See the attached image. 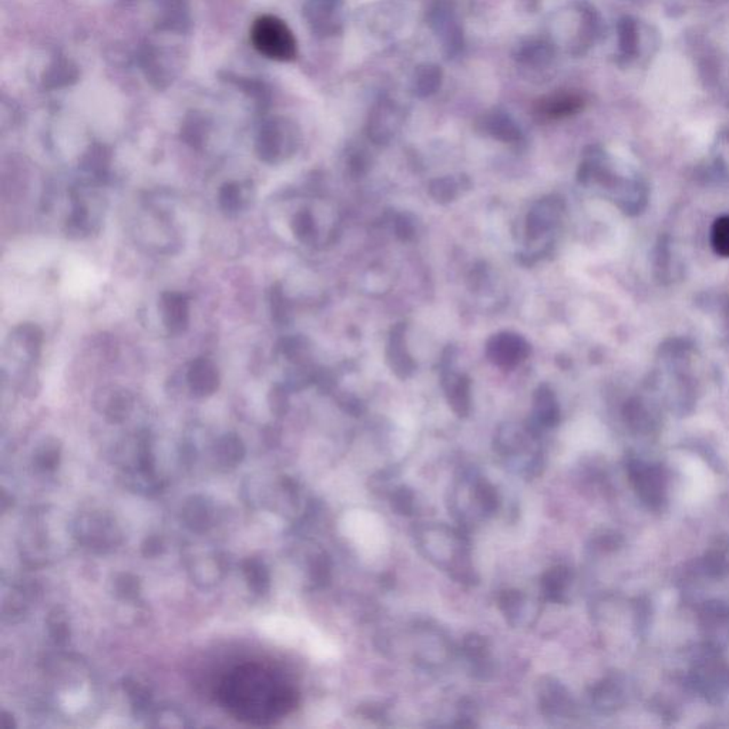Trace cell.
<instances>
[{
	"label": "cell",
	"mask_w": 729,
	"mask_h": 729,
	"mask_svg": "<svg viewBox=\"0 0 729 729\" xmlns=\"http://www.w3.org/2000/svg\"><path fill=\"white\" fill-rule=\"evenodd\" d=\"M13 717L8 712H4L2 714V719H0V726L4 729H12L15 728V722H13Z\"/></svg>",
	"instance_id": "46"
},
{
	"label": "cell",
	"mask_w": 729,
	"mask_h": 729,
	"mask_svg": "<svg viewBox=\"0 0 729 729\" xmlns=\"http://www.w3.org/2000/svg\"><path fill=\"white\" fill-rule=\"evenodd\" d=\"M124 691L129 693L132 705L140 708V709L146 708L148 701H150V691L147 690L146 686L137 683V681H132V679L124 681Z\"/></svg>",
	"instance_id": "43"
},
{
	"label": "cell",
	"mask_w": 729,
	"mask_h": 729,
	"mask_svg": "<svg viewBox=\"0 0 729 729\" xmlns=\"http://www.w3.org/2000/svg\"><path fill=\"white\" fill-rule=\"evenodd\" d=\"M525 440L520 430L513 426H504L499 430L494 440V449L501 456H513L525 449Z\"/></svg>",
	"instance_id": "30"
},
{
	"label": "cell",
	"mask_w": 729,
	"mask_h": 729,
	"mask_svg": "<svg viewBox=\"0 0 729 729\" xmlns=\"http://www.w3.org/2000/svg\"><path fill=\"white\" fill-rule=\"evenodd\" d=\"M244 577L247 580L251 591L258 596L267 593L271 586L268 567L257 557H248L243 562Z\"/></svg>",
	"instance_id": "26"
},
{
	"label": "cell",
	"mask_w": 729,
	"mask_h": 729,
	"mask_svg": "<svg viewBox=\"0 0 729 729\" xmlns=\"http://www.w3.org/2000/svg\"><path fill=\"white\" fill-rule=\"evenodd\" d=\"M269 304H271L272 319L276 324L286 322L290 309H288V302H286L281 284H276L269 291Z\"/></svg>",
	"instance_id": "39"
},
{
	"label": "cell",
	"mask_w": 729,
	"mask_h": 729,
	"mask_svg": "<svg viewBox=\"0 0 729 729\" xmlns=\"http://www.w3.org/2000/svg\"><path fill=\"white\" fill-rule=\"evenodd\" d=\"M593 700L600 711H610L615 705H619V688L613 681H605L594 691Z\"/></svg>",
	"instance_id": "37"
},
{
	"label": "cell",
	"mask_w": 729,
	"mask_h": 729,
	"mask_svg": "<svg viewBox=\"0 0 729 729\" xmlns=\"http://www.w3.org/2000/svg\"><path fill=\"white\" fill-rule=\"evenodd\" d=\"M342 0H312L309 15L312 23L322 33H335L338 28L336 13L340 11Z\"/></svg>",
	"instance_id": "22"
},
{
	"label": "cell",
	"mask_w": 729,
	"mask_h": 729,
	"mask_svg": "<svg viewBox=\"0 0 729 729\" xmlns=\"http://www.w3.org/2000/svg\"><path fill=\"white\" fill-rule=\"evenodd\" d=\"M251 44L258 53L276 61H291L297 58V39L292 30L276 16L258 18L251 28Z\"/></svg>",
	"instance_id": "3"
},
{
	"label": "cell",
	"mask_w": 729,
	"mask_h": 729,
	"mask_svg": "<svg viewBox=\"0 0 729 729\" xmlns=\"http://www.w3.org/2000/svg\"><path fill=\"white\" fill-rule=\"evenodd\" d=\"M580 181L596 182L610 194L614 204L627 215H638L647 208L650 188L645 180L637 172L624 174L608 163L600 148H591L580 168Z\"/></svg>",
	"instance_id": "2"
},
{
	"label": "cell",
	"mask_w": 729,
	"mask_h": 729,
	"mask_svg": "<svg viewBox=\"0 0 729 729\" xmlns=\"http://www.w3.org/2000/svg\"><path fill=\"white\" fill-rule=\"evenodd\" d=\"M389 361L392 369L401 378H408L413 371V364L411 357L406 354L404 345V326H397L390 336L389 343Z\"/></svg>",
	"instance_id": "27"
},
{
	"label": "cell",
	"mask_w": 729,
	"mask_h": 729,
	"mask_svg": "<svg viewBox=\"0 0 729 729\" xmlns=\"http://www.w3.org/2000/svg\"><path fill=\"white\" fill-rule=\"evenodd\" d=\"M620 56L624 60H633L640 53V28L636 19L624 16L617 25Z\"/></svg>",
	"instance_id": "20"
},
{
	"label": "cell",
	"mask_w": 729,
	"mask_h": 729,
	"mask_svg": "<svg viewBox=\"0 0 729 729\" xmlns=\"http://www.w3.org/2000/svg\"><path fill=\"white\" fill-rule=\"evenodd\" d=\"M447 401L459 418H466L470 412V383L466 376H449L445 382Z\"/></svg>",
	"instance_id": "19"
},
{
	"label": "cell",
	"mask_w": 729,
	"mask_h": 729,
	"mask_svg": "<svg viewBox=\"0 0 729 729\" xmlns=\"http://www.w3.org/2000/svg\"><path fill=\"white\" fill-rule=\"evenodd\" d=\"M77 534L82 543L92 549H108L116 544L118 530L115 522L104 515L83 516L77 525Z\"/></svg>",
	"instance_id": "9"
},
{
	"label": "cell",
	"mask_w": 729,
	"mask_h": 729,
	"mask_svg": "<svg viewBox=\"0 0 729 729\" xmlns=\"http://www.w3.org/2000/svg\"><path fill=\"white\" fill-rule=\"evenodd\" d=\"M473 501L485 517H492L501 509V497L496 487L486 479L476 480L473 485Z\"/></svg>",
	"instance_id": "28"
},
{
	"label": "cell",
	"mask_w": 729,
	"mask_h": 729,
	"mask_svg": "<svg viewBox=\"0 0 729 729\" xmlns=\"http://www.w3.org/2000/svg\"><path fill=\"white\" fill-rule=\"evenodd\" d=\"M60 445L54 440H47L46 444L37 449L35 463L42 472H53L60 463Z\"/></svg>",
	"instance_id": "35"
},
{
	"label": "cell",
	"mask_w": 729,
	"mask_h": 729,
	"mask_svg": "<svg viewBox=\"0 0 729 729\" xmlns=\"http://www.w3.org/2000/svg\"><path fill=\"white\" fill-rule=\"evenodd\" d=\"M534 413L537 423L544 428H553L560 422V409L555 395L547 387H540L534 397Z\"/></svg>",
	"instance_id": "25"
},
{
	"label": "cell",
	"mask_w": 729,
	"mask_h": 729,
	"mask_svg": "<svg viewBox=\"0 0 729 729\" xmlns=\"http://www.w3.org/2000/svg\"><path fill=\"white\" fill-rule=\"evenodd\" d=\"M540 711L547 718L565 715L572 707L569 693L555 678H543L539 684Z\"/></svg>",
	"instance_id": "13"
},
{
	"label": "cell",
	"mask_w": 729,
	"mask_h": 729,
	"mask_svg": "<svg viewBox=\"0 0 729 729\" xmlns=\"http://www.w3.org/2000/svg\"><path fill=\"white\" fill-rule=\"evenodd\" d=\"M161 318L170 335H181L190 326V298L186 293L165 291L161 293Z\"/></svg>",
	"instance_id": "8"
},
{
	"label": "cell",
	"mask_w": 729,
	"mask_h": 729,
	"mask_svg": "<svg viewBox=\"0 0 729 729\" xmlns=\"http://www.w3.org/2000/svg\"><path fill=\"white\" fill-rule=\"evenodd\" d=\"M16 347L23 350L29 361H36L44 347V331L35 324H20L13 332Z\"/></svg>",
	"instance_id": "23"
},
{
	"label": "cell",
	"mask_w": 729,
	"mask_h": 729,
	"mask_svg": "<svg viewBox=\"0 0 729 729\" xmlns=\"http://www.w3.org/2000/svg\"><path fill=\"white\" fill-rule=\"evenodd\" d=\"M268 405L274 415L284 416L288 412L290 399H288L286 390L281 385H274L269 390Z\"/></svg>",
	"instance_id": "42"
},
{
	"label": "cell",
	"mask_w": 729,
	"mask_h": 729,
	"mask_svg": "<svg viewBox=\"0 0 729 729\" xmlns=\"http://www.w3.org/2000/svg\"><path fill=\"white\" fill-rule=\"evenodd\" d=\"M163 550H164V543H163V539L157 536L147 537L141 546V551L146 557H157Z\"/></svg>",
	"instance_id": "44"
},
{
	"label": "cell",
	"mask_w": 729,
	"mask_h": 729,
	"mask_svg": "<svg viewBox=\"0 0 729 729\" xmlns=\"http://www.w3.org/2000/svg\"><path fill=\"white\" fill-rule=\"evenodd\" d=\"M709 243L715 254L729 258V215H721L712 222Z\"/></svg>",
	"instance_id": "33"
},
{
	"label": "cell",
	"mask_w": 729,
	"mask_h": 729,
	"mask_svg": "<svg viewBox=\"0 0 729 729\" xmlns=\"http://www.w3.org/2000/svg\"><path fill=\"white\" fill-rule=\"evenodd\" d=\"M215 454H217L219 465L228 470V469H234L240 465L241 461L245 456V446H244L243 440L236 433H226L217 442Z\"/></svg>",
	"instance_id": "21"
},
{
	"label": "cell",
	"mask_w": 729,
	"mask_h": 729,
	"mask_svg": "<svg viewBox=\"0 0 729 729\" xmlns=\"http://www.w3.org/2000/svg\"><path fill=\"white\" fill-rule=\"evenodd\" d=\"M291 228L298 240L304 241V243L311 241L312 236H315V222L311 212H298L291 222Z\"/></svg>",
	"instance_id": "40"
},
{
	"label": "cell",
	"mask_w": 729,
	"mask_h": 729,
	"mask_svg": "<svg viewBox=\"0 0 729 729\" xmlns=\"http://www.w3.org/2000/svg\"><path fill=\"white\" fill-rule=\"evenodd\" d=\"M187 383L194 397H212L220 389L221 383L217 364L204 356L194 359L187 371Z\"/></svg>",
	"instance_id": "10"
},
{
	"label": "cell",
	"mask_w": 729,
	"mask_h": 729,
	"mask_svg": "<svg viewBox=\"0 0 729 729\" xmlns=\"http://www.w3.org/2000/svg\"><path fill=\"white\" fill-rule=\"evenodd\" d=\"M115 589L118 597L127 598V600L136 598L140 593L139 579L129 573H123L120 576L116 577Z\"/></svg>",
	"instance_id": "41"
},
{
	"label": "cell",
	"mask_w": 729,
	"mask_h": 729,
	"mask_svg": "<svg viewBox=\"0 0 729 729\" xmlns=\"http://www.w3.org/2000/svg\"><path fill=\"white\" fill-rule=\"evenodd\" d=\"M444 82L442 68L433 63H423L415 68L412 77V92L419 99L433 96L439 92Z\"/></svg>",
	"instance_id": "18"
},
{
	"label": "cell",
	"mask_w": 729,
	"mask_h": 729,
	"mask_svg": "<svg viewBox=\"0 0 729 729\" xmlns=\"http://www.w3.org/2000/svg\"><path fill=\"white\" fill-rule=\"evenodd\" d=\"M482 129L490 136L504 143H513L522 137V132L515 120L506 111L499 110V108H494L483 116Z\"/></svg>",
	"instance_id": "17"
},
{
	"label": "cell",
	"mask_w": 729,
	"mask_h": 729,
	"mask_svg": "<svg viewBox=\"0 0 729 729\" xmlns=\"http://www.w3.org/2000/svg\"><path fill=\"white\" fill-rule=\"evenodd\" d=\"M499 608L503 613L504 619L510 624L516 627L520 622L522 617L523 607H525V594L518 590H504L499 594L497 598Z\"/></svg>",
	"instance_id": "29"
},
{
	"label": "cell",
	"mask_w": 729,
	"mask_h": 729,
	"mask_svg": "<svg viewBox=\"0 0 729 729\" xmlns=\"http://www.w3.org/2000/svg\"><path fill=\"white\" fill-rule=\"evenodd\" d=\"M429 25L433 32L444 44L445 54L447 59H453L461 54L465 46L463 29L459 25L454 15L453 6L449 0H437L429 12Z\"/></svg>",
	"instance_id": "6"
},
{
	"label": "cell",
	"mask_w": 729,
	"mask_h": 729,
	"mask_svg": "<svg viewBox=\"0 0 729 729\" xmlns=\"http://www.w3.org/2000/svg\"><path fill=\"white\" fill-rule=\"evenodd\" d=\"M572 581L573 574L569 567L555 565L547 570L540 579V589L546 600L563 605L567 600Z\"/></svg>",
	"instance_id": "15"
},
{
	"label": "cell",
	"mask_w": 729,
	"mask_h": 729,
	"mask_svg": "<svg viewBox=\"0 0 729 729\" xmlns=\"http://www.w3.org/2000/svg\"><path fill=\"white\" fill-rule=\"evenodd\" d=\"M629 475L637 494L651 509H661L665 503L667 483L660 466L647 461H629Z\"/></svg>",
	"instance_id": "4"
},
{
	"label": "cell",
	"mask_w": 729,
	"mask_h": 729,
	"mask_svg": "<svg viewBox=\"0 0 729 729\" xmlns=\"http://www.w3.org/2000/svg\"><path fill=\"white\" fill-rule=\"evenodd\" d=\"M221 707L250 725H272L297 709L300 693L268 665L245 662L222 677L217 688Z\"/></svg>",
	"instance_id": "1"
},
{
	"label": "cell",
	"mask_w": 729,
	"mask_h": 729,
	"mask_svg": "<svg viewBox=\"0 0 729 729\" xmlns=\"http://www.w3.org/2000/svg\"><path fill=\"white\" fill-rule=\"evenodd\" d=\"M404 122V113L395 101L382 99L369 115L368 134L376 144H385L397 134Z\"/></svg>",
	"instance_id": "7"
},
{
	"label": "cell",
	"mask_w": 729,
	"mask_h": 729,
	"mask_svg": "<svg viewBox=\"0 0 729 729\" xmlns=\"http://www.w3.org/2000/svg\"><path fill=\"white\" fill-rule=\"evenodd\" d=\"M182 518L187 527H190L194 532H205L212 527V506L203 497H193L182 509Z\"/></svg>",
	"instance_id": "24"
},
{
	"label": "cell",
	"mask_w": 729,
	"mask_h": 729,
	"mask_svg": "<svg viewBox=\"0 0 729 729\" xmlns=\"http://www.w3.org/2000/svg\"><path fill=\"white\" fill-rule=\"evenodd\" d=\"M529 355V345L523 338L513 333H501L489 343V356L501 366H513Z\"/></svg>",
	"instance_id": "12"
},
{
	"label": "cell",
	"mask_w": 729,
	"mask_h": 729,
	"mask_svg": "<svg viewBox=\"0 0 729 729\" xmlns=\"http://www.w3.org/2000/svg\"><path fill=\"white\" fill-rule=\"evenodd\" d=\"M132 408V397L123 389L113 390L106 405V416L110 422L120 423L129 416Z\"/></svg>",
	"instance_id": "32"
},
{
	"label": "cell",
	"mask_w": 729,
	"mask_h": 729,
	"mask_svg": "<svg viewBox=\"0 0 729 729\" xmlns=\"http://www.w3.org/2000/svg\"><path fill=\"white\" fill-rule=\"evenodd\" d=\"M298 147V132L293 125L269 123L260 132L257 141L258 157L265 163H276L292 156Z\"/></svg>",
	"instance_id": "5"
},
{
	"label": "cell",
	"mask_w": 729,
	"mask_h": 729,
	"mask_svg": "<svg viewBox=\"0 0 729 729\" xmlns=\"http://www.w3.org/2000/svg\"><path fill=\"white\" fill-rule=\"evenodd\" d=\"M586 106L583 94L577 92H556V93L544 96L537 101V113L541 117L550 118V120H560V118L570 117L583 110Z\"/></svg>",
	"instance_id": "11"
},
{
	"label": "cell",
	"mask_w": 729,
	"mask_h": 729,
	"mask_svg": "<svg viewBox=\"0 0 729 729\" xmlns=\"http://www.w3.org/2000/svg\"><path fill=\"white\" fill-rule=\"evenodd\" d=\"M718 307L719 316H721L722 322V328H724V333H725L726 338L729 340V295H722L721 300H718Z\"/></svg>",
	"instance_id": "45"
},
{
	"label": "cell",
	"mask_w": 729,
	"mask_h": 729,
	"mask_svg": "<svg viewBox=\"0 0 729 729\" xmlns=\"http://www.w3.org/2000/svg\"><path fill=\"white\" fill-rule=\"evenodd\" d=\"M309 579L316 587H325L331 580V562L325 553L315 555L309 562Z\"/></svg>",
	"instance_id": "38"
},
{
	"label": "cell",
	"mask_w": 729,
	"mask_h": 729,
	"mask_svg": "<svg viewBox=\"0 0 729 729\" xmlns=\"http://www.w3.org/2000/svg\"><path fill=\"white\" fill-rule=\"evenodd\" d=\"M389 501L390 508L394 509L397 515L413 516V513H415L416 497L411 487H394V489L390 490Z\"/></svg>",
	"instance_id": "34"
},
{
	"label": "cell",
	"mask_w": 729,
	"mask_h": 729,
	"mask_svg": "<svg viewBox=\"0 0 729 729\" xmlns=\"http://www.w3.org/2000/svg\"><path fill=\"white\" fill-rule=\"evenodd\" d=\"M47 629H49V634H51L54 643L59 644V645H65L70 640L68 622L66 620L65 613L61 612L60 608H54L53 612L49 614Z\"/></svg>",
	"instance_id": "36"
},
{
	"label": "cell",
	"mask_w": 729,
	"mask_h": 729,
	"mask_svg": "<svg viewBox=\"0 0 729 729\" xmlns=\"http://www.w3.org/2000/svg\"><path fill=\"white\" fill-rule=\"evenodd\" d=\"M219 204L226 214L233 215L240 212L241 208L245 204L243 186L240 182L231 181L222 184L219 193Z\"/></svg>",
	"instance_id": "31"
},
{
	"label": "cell",
	"mask_w": 729,
	"mask_h": 729,
	"mask_svg": "<svg viewBox=\"0 0 729 729\" xmlns=\"http://www.w3.org/2000/svg\"><path fill=\"white\" fill-rule=\"evenodd\" d=\"M461 651L472 662L473 674L480 679L489 678L492 674V660H490L489 641L479 634H468L463 638Z\"/></svg>",
	"instance_id": "16"
},
{
	"label": "cell",
	"mask_w": 729,
	"mask_h": 729,
	"mask_svg": "<svg viewBox=\"0 0 729 729\" xmlns=\"http://www.w3.org/2000/svg\"><path fill=\"white\" fill-rule=\"evenodd\" d=\"M555 46L544 39H527L516 47L515 59L525 68H544L555 60Z\"/></svg>",
	"instance_id": "14"
}]
</instances>
